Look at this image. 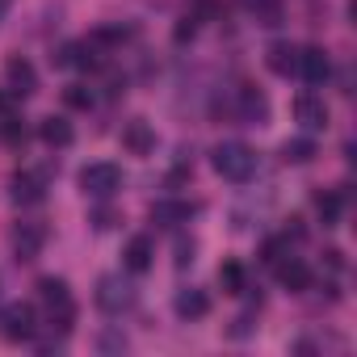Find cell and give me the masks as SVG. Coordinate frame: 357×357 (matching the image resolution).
Returning <instances> with one entry per match:
<instances>
[{
  "mask_svg": "<svg viewBox=\"0 0 357 357\" xmlns=\"http://www.w3.org/2000/svg\"><path fill=\"white\" fill-rule=\"evenodd\" d=\"M38 135H43V143H47V147H68V143L76 139V130H72V122H68L63 114H51V118H43Z\"/></svg>",
  "mask_w": 357,
  "mask_h": 357,
  "instance_id": "2e32d148",
  "label": "cell"
},
{
  "mask_svg": "<svg viewBox=\"0 0 357 357\" xmlns=\"http://www.w3.org/2000/svg\"><path fill=\"white\" fill-rule=\"evenodd\" d=\"M231 114H236V122H244V126H261V122L269 118V101H265L261 89L240 84V89H236V105H231Z\"/></svg>",
  "mask_w": 357,
  "mask_h": 357,
  "instance_id": "5b68a950",
  "label": "cell"
},
{
  "mask_svg": "<svg viewBox=\"0 0 357 357\" xmlns=\"http://www.w3.org/2000/svg\"><path fill=\"white\" fill-rule=\"evenodd\" d=\"M122 147H126L130 155H151V151H155V130H151L143 118H135V122L122 126Z\"/></svg>",
  "mask_w": 357,
  "mask_h": 357,
  "instance_id": "9c48e42d",
  "label": "cell"
},
{
  "mask_svg": "<svg viewBox=\"0 0 357 357\" xmlns=\"http://www.w3.org/2000/svg\"><path fill=\"white\" fill-rule=\"evenodd\" d=\"M211 311V298H206V290H181V294H176V315H181V319H202Z\"/></svg>",
  "mask_w": 357,
  "mask_h": 357,
  "instance_id": "e0dca14e",
  "label": "cell"
},
{
  "mask_svg": "<svg viewBox=\"0 0 357 357\" xmlns=\"http://www.w3.org/2000/svg\"><path fill=\"white\" fill-rule=\"evenodd\" d=\"M194 30H198V17H194V13H190V17H181V26H176V43L194 38Z\"/></svg>",
  "mask_w": 357,
  "mask_h": 357,
  "instance_id": "4316f807",
  "label": "cell"
},
{
  "mask_svg": "<svg viewBox=\"0 0 357 357\" xmlns=\"http://www.w3.org/2000/svg\"><path fill=\"white\" fill-rule=\"evenodd\" d=\"M190 261H194V240H176V265L185 269Z\"/></svg>",
  "mask_w": 357,
  "mask_h": 357,
  "instance_id": "484cf974",
  "label": "cell"
},
{
  "mask_svg": "<svg viewBox=\"0 0 357 357\" xmlns=\"http://www.w3.org/2000/svg\"><path fill=\"white\" fill-rule=\"evenodd\" d=\"M130 303H135V290H130L126 278L105 273V278L97 282V307H101L105 315H122V311H130Z\"/></svg>",
  "mask_w": 357,
  "mask_h": 357,
  "instance_id": "3957f363",
  "label": "cell"
},
{
  "mask_svg": "<svg viewBox=\"0 0 357 357\" xmlns=\"http://www.w3.org/2000/svg\"><path fill=\"white\" fill-rule=\"evenodd\" d=\"M282 257H290V240H286V236H273V240L261 244V261H265V265H278Z\"/></svg>",
  "mask_w": 357,
  "mask_h": 357,
  "instance_id": "cb8c5ba5",
  "label": "cell"
},
{
  "mask_svg": "<svg viewBox=\"0 0 357 357\" xmlns=\"http://www.w3.org/2000/svg\"><path fill=\"white\" fill-rule=\"evenodd\" d=\"M47 244V227L43 223H17L13 227V257L17 261H34Z\"/></svg>",
  "mask_w": 357,
  "mask_h": 357,
  "instance_id": "52a82bcc",
  "label": "cell"
},
{
  "mask_svg": "<svg viewBox=\"0 0 357 357\" xmlns=\"http://www.w3.org/2000/svg\"><path fill=\"white\" fill-rule=\"evenodd\" d=\"M151 257H155L151 236H135V240L126 244V252H122V261H126L130 273H147V269H151Z\"/></svg>",
  "mask_w": 357,
  "mask_h": 357,
  "instance_id": "5bb4252c",
  "label": "cell"
},
{
  "mask_svg": "<svg viewBox=\"0 0 357 357\" xmlns=\"http://www.w3.org/2000/svg\"><path fill=\"white\" fill-rule=\"evenodd\" d=\"M324 261H328L332 269H344V252H340V248H328V252H324Z\"/></svg>",
  "mask_w": 357,
  "mask_h": 357,
  "instance_id": "83f0119b",
  "label": "cell"
},
{
  "mask_svg": "<svg viewBox=\"0 0 357 357\" xmlns=\"http://www.w3.org/2000/svg\"><path fill=\"white\" fill-rule=\"evenodd\" d=\"M282 160H286V164H311V160H315V139H307V135L286 139V143H282Z\"/></svg>",
  "mask_w": 357,
  "mask_h": 357,
  "instance_id": "ffe728a7",
  "label": "cell"
},
{
  "mask_svg": "<svg viewBox=\"0 0 357 357\" xmlns=\"http://www.w3.org/2000/svg\"><path fill=\"white\" fill-rule=\"evenodd\" d=\"M278 282L286 286V290H294V294H303V290H311V269L298 261V257H282L278 265Z\"/></svg>",
  "mask_w": 357,
  "mask_h": 357,
  "instance_id": "30bf717a",
  "label": "cell"
},
{
  "mask_svg": "<svg viewBox=\"0 0 357 357\" xmlns=\"http://www.w3.org/2000/svg\"><path fill=\"white\" fill-rule=\"evenodd\" d=\"M43 194H47L43 172H17V176H13V198H17V202L34 206V202H43Z\"/></svg>",
  "mask_w": 357,
  "mask_h": 357,
  "instance_id": "9a60e30c",
  "label": "cell"
},
{
  "mask_svg": "<svg viewBox=\"0 0 357 357\" xmlns=\"http://www.w3.org/2000/svg\"><path fill=\"white\" fill-rule=\"evenodd\" d=\"M80 190L89 194V198H114L118 190H122V168L118 164H109V160H97V164H84L80 168Z\"/></svg>",
  "mask_w": 357,
  "mask_h": 357,
  "instance_id": "7a4b0ae2",
  "label": "cell"
},
{
  "mask_svg": "<svg viewBox=\"0 0 357 357\" xmlns=\"http://www.w3.org/2000/svg\"><path fill=\"white\" fill-rule=\"evenodd\" d=\"M294 72H298L307 84H324V80L332 76V59H328V51H324V47H303V51H298Z\"/></svg>",
  "mask_w": 357,
  "mask_h": 357,
  "instance_id": "8992f818",
  "label": "cell"
},
{
  "mask_svg": "<svg viewBox=\"0 0 357 357\" xmlns=\"http://www.w3.org/2000/svg\"><path fill=\"white\" fill-rule=\"evenodd\" d=\"M34 84H38V76H34V63H30V59H9V63H5V89H9V93L30 97Z\"/></svg>",
  "mask_w": 357,
  "mask_h": 357,
  "instance_id": "ba28073f",
  "label": "cell"
},
{
  "mask_svg": "<svg viewBox=\"0 0 357 357\" xmlns=\"http://www.w3.org/2000/svg\"><path fill=\"white\" fill-rule=\"evenodd\" d=\"M93 227H97V231H109V227H114V211H109V206H97V211H93Z\"/></svg>",
  "mask_w": 357,
  "mask_h": 357,
  "instance_id": "d4e9b609",
  "label": "cell"
},
{
  "mask_svg": "<svg viewBox=\"0 0 357 357\" xmlns=\"http://www.w3.org/2000/svg\"><path fill=\"white\" fill-rule=\"evenodd\" d=\"M240 5H244L261 26H278V22H282V0H240Z\"/></svg>",
  "mask_w": 357,
  "mask_h": 357,
  "instance_id": "44dd1931",
  "label": "cell"
},
{
  "mask_svg": "<svg viewBox=\"0 0 357 357\" xmlns=\"http://www.w3.org/2000/svg\"><path fill=\"white\" fill-rule=\"evenodd\" d=\"M13 101H17V93H9V89H0V114H13Z\"/></svg>",
  "mask_w": 357,
  "mask_h": 357,
  "instance_id": "f1b7e54d",
  "label": "cell"
},
{
  "mask_svg": "<svg viewBox=\"0 0 357 357\" xmlns=\"http://www.w3.org/2000/svg\"><path fill=\"white\" fill-rule=\"evenodd\" d=\"M294 118L307 126V130H324L328 126V105L319 97H294Z\"/></svg>",
  "mask_w": 357,
  "mask_h": 357,
  "instance_id": "7c38bea8",
  "label": "cell"
},
{
  "mask_svg": "<svg viewBox=\"0 0 357 357\" xmlns=\"http://www.w3.org/2000/svg\"><path fill=\"white\" fill-rule=\"evenodd\" d=\"M0 139H5L9 147H26L30 130L22 126V118H17V114H5V118H0Z\"/></svg>",
  "mask_w": 357,
  "mask_h": 357,
  "instance_id": "7402d4cb",
  "label": "cell"
},
{
  "mask_svg": "<svg viewBox=\"0 0 357 357\" xmlns=\"http://www.w3.org/2000/svg\"><path fill=\"white\" fill-rule=\"evenodd\" d=\"M265 63H269V72L290 76V72H294V63H298V47H290V43H273V47L265 51Z\"/></svg>",
  "mask_w": 357,
  "mask_h": 357,
  "instance_id": "ac0fdd59",
  "label": "cell"
},
{
  "mask_svg": "<svg viewBox=\"0 0 357 357\" xmlns=\"http://www.w3.org/2000/svg\"><path fill=\"white\" fill-rule=\"evenodd\" d=\"M315 215H319L324 227H340V219H344V194H340V190L315 194Z\"/></svg>",
  "mask_w": 357,
  "mask_h": 357,
  "instance_id": "4fadbf2b",
  "label": "cell"
},
{
  "mask_svg": "<svg viewBox=\"0 0 357 357\" xmlns=\"http://www.w3.org/2000/svg\"><path fill=\"white\" fill-rule=\"evenodd\" d=\"M63 105L68 109H89L93 105V89L89 84H68L63 89Z\"/></svg>",
  "mask_w": 357,
  "mask_h": 357,
  "instance_id": "603a6c76",
  "label": "cell"
},
{
  "mask_svg": "<svg viewBox=\"0 0 357 357\" xmlns=\"http://www.w3.org/2000/svg\"><path fill=\"white\" fill-rule=\"evenodd\" d=\"M219 286H223V294H244V290H248L244 265H240V261H223V265H219Z\"/></svg>",
  "mask_w": 357,
  "mask_h": 357,
  "instance_id": "d6986e66",
  "label": "cell"
},
{
  "mask_svg": "<svg viewBox=\"0 0 357 357\" xmlns=\"http://www.w3.org/2000/svg\"><path fill=\"white\" fill-rule=\"evenodd\" d=\"M248 332H252V319H248V315H240V319H236V328H231V336H248Z\"/></svg>",
  "mask_w": 357,
  "mask_h": 357,
  "instance_id": "f546056e",
  "label": "cell"
},
{
  "mask_svg": "<svg viewBox=\"0 0 357 357\" xmlns=\"http://www.w3.org/2000/svg\"><path fill=\"white\" fill-rule=\"evenodd\" d=\"M194 215H198V206H194V202H155V206H151V223H160V227L190 223Z\"/></svg>",
  "mask_w": 357,
  "mask_h": 357,
  "instance_id": "8fae6325",
  "label": "cell"
},
{
  "mask_svg": "<svg viewBox=\"0 0 357 357\" xmlns=\"http://www.w3.org/2000/svg\"><path fill=\"white\" fill-rule=\"evenodd\" d=\"M211 164H215V172L223 176V181H248V176L257 172V151L248 143H219Z\"/></svg>",
  "mask_w": 357,
  "mask_h": 357,
  "instance_id": "6da1fadb",
  "label": "cell"
},
{
  "mask_svg": "<svg viewBox=\"0 0 357 357\" xmlns=\"http://www.w3.org/2000/svg\"><path fill=\"white\" fill-rule=\"evenodd\" d=\"M101 349H126V340H122V336H105Z\"/></svg>",
  "mask_w": 357,
  "mask_h": 357,
  "instance_id": "4dcf8cb0",
  "label": "cell"
},
{
  "mask_svg": "<svg viewBox=\"0 0 357 357\" xmlns=\"http://www.w3.org/2000/svg\"><path fill=\"white\" fill-rule=\"evenodd\" d=\"M0 332H5V340H34L38 336V315L30 303H13L5 307V315H0Z\"/></svg>",
  "mask_w": 357,
  "mask_h": 357,
  "instance_id": "277c9868",
  "label": "cell"
}]
</instances>
